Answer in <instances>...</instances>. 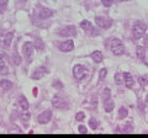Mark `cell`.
Returning a JSON list of instances; mask_svg holds the SVG:
<instances>
[{
    "label": "cell",
    "mask_w": 148,
    "mask_h": 138,
    "mask_svg": "<svg viewBox=\"0 0 148 138\" xmlns=\"http://www.w3.org/2000/svg\"><path fill=\"white\" fill-rule=\"evenodd\" d=\"M146 30H147V27L142 21H136L135 24H133V28H132L133 38L135 40H141L144 33H146Z\"/></svg>",
    "instance_id": "1"
},
{
    "label": "cell",
    "mask_w": 148,
    "mask_h": 138,
    "mask_svg": "<svg viewBox=\"0 0 148 138\" xmlns=\"http://www.w3.org/2000/svg\"><path fill=\"white\" fill-rule=\"evenodd\" d=\"M111 52L115 55H121L124 53V43L118 38H114L111 41Z\"/></svg>",
    "instance_id": "2"
},
{
    "label": "cell",
    "mask_w": 148,
    "mask_h": 138,
    "mask_svg": "<svg viewBox=\"0 0 148 138\" xmlns=\"http://www.w3.org/2000/svg\"><path fill=\"white\" fill-rule=\"evenodd\" d=\"M73 75H74V78H75V79L81 80V79H84V78L88 75V70H87V68H85V67L78 64V65H75V67L73 68Z\"/></svg>",
    "instance_id": "3"
},
{
    "label": "cell",
    "mask_w": 148,
    "mask_h": 138,
    "mask_svg": "<svg viewBox=\"0 0 148 138\" xmlns=\"http://www.w3.org/2000/svg\"><path fill=\"white\" fill-rule=\"evenodd\" d=\"M95 22H96V25L100 26L101 28H107L111 26V24H112V21H111L110 18L104 17V16H98L95 18Z\"/></svg>",
    "instance_id": "4"
},
{
    "label": "cell",
    "mask_w": 148,
    "mask_h": 138,
    "mask_svg": "<svg viewBox=\"0 0 148 138\" xmlns=\"http://www.w3.org/2000/svg\"><path fill=\"white\" fill-rule=\"evenodd\" d=\"M75 27L74 26H67V27L62 28L59 31V36H64V37H72V36H75Z\"/></svg>",
    "instance_id": "5"
},
{
    "label": "cell",
    "mask_w": 148,
    "mask_h": 138,
    "mask_svg": "<svg viewBox=\"0 0 148 138\" xmlns=\"http://www.w3.org/2000/svg\"><path fill=\"white\" fill-rule=\"evenodd\" d=\"M22 53H24L25 58L30 59V57L33 53V44L31 42H25L24 46H22Z\"/></svg>",
    "instance_id": "6"
},
{
    "label": "cell",
    "mask_w": 148,
    "mask_h": 138,
    "mask_svg": "<svg viewBox=\"0 0 148 138\" xmlns=\"http://www.w3.org/2000/svg\"><path fill=\"white\" fill-rule=\"evenodd\" d=\"M48 73V70L44 68V67H38L35 72L32 74V79H36V80H40L41 78H43L46 74Z\"/></svg>",
    "instance_id": "7"
},
{
    "label": "cell",
    "mask_w": 148,
    "mask_h": 138,
    "mask_svg": "<svg viewBox=\"0 0 148 138\" xmlns=\"http://www.w3.org/2000/svg\"><path fill=\"white\" fill-rule=\"evenodd\" d=\"M53 106L58 110H63V109H67V107H68V104L64 102V100H62V99H59L58 96H56L53 99Z\"/></svg>",
    "instance_id": "8"
},
{
    "label": "cell",
    "mask_w": 148,
    "mask_h": 138,
    "mask_svg": "<svg viewBox=\"0 0 148 138\" xmlns=\"http://www.w3.org/2000/svg\"><path fill=\"white\" fill-rule=\"evenodd\" d=\"M59 48H61L62 52H70V51H73V48H74V42L72 40H68V41H65V42H63L61 46H59Z\"/></svg>",
    "instance_id": "9"
},
{
    "label": "cell",
    "mask_w": 148,
    "mask_h": 138,
    "mask_svg": "<svg viewBox=\"0 0 148 138\" xmlns=\"http://www.w3.org/2000/svg\"><path fill=\"white\" fill-rule=\"evenodd\" d=\"M51 116H52L51 111H44L43 114H41L40 116H38V118H37V121H38L40 123L44 125V123H47V122H50V120H51Z\"/></svg>",
    "instance_id": "10"
},
{
    "label": "cell",
    "mask_w": 148,
    "mask_h": 138,
    "mask_svg": "<svg viewBox=\"0 0 148 138\" xmlns=\"http://www.w3.org/2000/svg\"><path fill=\"white\" fill-rule=\"evenodd\" d=\"M124 81L126 88H132L133 86V78L130 73H124Z\"/></svg>",
    "instance_id": "11"
},
{
    "label": "cell",
    "mask_w": 148,
    "mask_h": 138,
    "mask_svg": "<svg viewBox=\"0 0 148 138\" xmlns=\"http://www.w3.org/2000/svg\"><path fill=\"white\" fill-rule=\"evenodd\" d=\"M136 54L137 58L141 59V61H144L146 58V50H144V46H138L136 48Z\"/></svg>",
    "instance_id": "12"
},
{
    "label": "cell",
    "mask_w": 148,
    "mask_h": 138,
    "mask_svg": "<svg viewBox=\"0 0 148 138\" xmlns=\"http://www.w3.org/2000/svg\"><path fill=\"white\" fill-rule=\"evenodd\" d=\"M104 107H105V111H106V112H111V111L114 110V107H115V104H114L112 100L109 98V99L104 100Z\"/></svg>",
    "instance_id": "13"
},
{
    "label": "cell",
    "mask_w": 148,
    "mask_h": 138,
    "mask_svg": "<svg viewBox=\"0 0 148 138\" xmlns=\"http://www.w3.org/2000/svg\"><path fill=\"white\" fill-rule=\"evenodd\" d=\"M52 15H53V11H52L51 9H47V7H44V9L41 10L40 17H41V18H48V17H51Z\"/></svg>",
    "instance_id": "14"
},
{
    "label": "cell",
    "mask_w": 148,
    "mask_h": 138,
    "mask_svg": "<svg viewBox=\"0 0 148 138\" xmlns=\"http://www.w3.org/2000/svg\"><path fill=\"white\" fill-rule=\"evenodd\" d=\"M91 58L95 63H101L102 62V53L100 51H95L94 53L91 54Z\"/></svg>",
    "instance_id": "15"
},
{
    "label": "cell",
    "mask_w": 148,
    "mask_h": 138,
    "mask_svg": "<svg viewBox=\"0 0 148 138\" xmlns=\"http://www.w3.org/2000/svg\"><path fill=\"white\" fill-rule=\"evenodd\" d=\"M18 102H20V106H21V109L24 110V111H27V110H28V107H30L28 101L24 98V96H20V99H18Z\"/></svg>",
    "instance_id": "16"
},
{
    "label": "cell",
    "mask_w": 148,
    "mask_h": 138,
    "mask_svg": "<svg viewBox=\"0 0 148 138\" xmlns=\"http://www.w3.org/2000/svg\"><path fill=\"white\" fill-rule=\"evenodd\" d=\"M13 37H14V33L13 32H9L7 35L5 36V38H4V46L5 47H9L11 44V41H13Z\"/></svg>",
    "instance_id": "17"
},
{
    "label": "cell",
    "mask_w": 148,
    "mask_h": 138,
    "mask_svg": "<svg viewBox=\"0 0 148 138\" xmlns=\"http://www.w3.org/2000/svg\"><path fill=\"white\" fill-rule=\"evenodd\" d=\"M1 88L4 89L5 91H9L11 88H13V83L11 81H9V80H1Z\"/></svg>",
    "instance_id": "18"
},
{
    "label": "cell",
    "mask_w": 148,
    "mask_h": 138,
    "mask_svg": "<svg viewBox=\"0 0 148 138\" xmlns=\"http://www.w3.org/2000/svg\"><path fill=\"white\" fill-rule=\"evenodd\" d=\"M13 62H14L15 65H20V64H21V58H20V55L17 54L16 50H15L14 53H13Z\"/></svg>",
    "instance_id": "19"
},
{
    "label": "cell",
    "mask_w": 148,
    "mask_h": 138,
    "mask_svg": "<svg viewBox=\"0 0 148 138\" xmlns=\"http://www.w3.org/2000/svg\"><path fill=\"white\" fill-rule=\"evenodd\" d=\"M80 27L85 30V31H88V30H90L91 28V22L90 21H88V20H84V21H81L80 22Z\"/></svg>",
    "instance_id": "20"
},
{
    "label": "cell",
    "mask_w": 148,
    "mask_h": 138,
    "mask_svg": "<svg viewBox=\"0 0 148 138\" xmlns=\"http://www.w3.org/2000/svg\"><path fill=\"white\" fill-rule=\"evenodd\" d=\"M5 55L4 54H0V72H3L5 69Z\"/></svg>",
    "instance_id": "21"
},
{
    "label": "cell",
    "mask_w": 148,
    "mask_h": 138,
    "mask_svg": "<svg viewBox=\"0 0 148 138\" xmlns=\"http://www.w3.org/2000/svg\"><path fill=\"white\" fill-rule=\"evenodd\" d=\"M35 44H36L35 47H37V48H38L40 51H42L43 48H44V46H43V43H42V41H41L40 38H36V40H35Z\"/></svg>",
    "instance_id": "22"
},
{
    "label": "cell",
    "mask_w": 148,
    "mask_h": 138,
    "mask_svg": "<svg viewBox=\"0 0 148 138\" xmlns=\"http://www.w3.org/2000/svg\"><path fill=\"white\" fill-rule=\"evenodd\" d=\"M127 110L125 109V107H121L120 109V112H118V116H120V118H125V117H127Z\"/></svg>",
    "instance_id": "23"
},
{
    "label": "cell",
    "mask_w": 148,
    "mask_h": 138,
    "mask_svg": "<svg viewBox=\"0 0 148 138\" xmlns=\"http://www.w3.org/2000/svg\"><path fill=\"white\" fill-rule=\"evenodd\" d=\"M106 74H107V69L106 68H102L101 70H100V73H99V78L101 80H104L106 78Z\"/></svg>",
    "instance_id": "24"
},
{
    "label": "cell",
    "mask_w": 148,
    "mask_h": 138,
    "mask_svg": "<svg viewBox=\"0 0 148 138\" xmlns=\"http://www.w3.org/2000/svg\"><path fill=\"white\" fill-rule=\"evenodd\" d=\"M21 120H22V122H28V120H30V114L27 112V111H26V112H24L21 115Z\"/></svg>",
    "instance_id": "25"
},
{
    "label": "cell",
    "mask_w": 148,
    "mask_h": 138,
    "mask_svg": "<svg viewBox=\"0 0 148 138\" xmlns=\"http://www.w3.org/2000/svg\"><path fill=\"white\" fill-rule=\"evenodd\" d=\"M115 81H116L117 85H121L124 81H122V78H121V74H116L115 75Z\"/></svg>",
    "instance_id": "26"
},
{
    "label": "cell",
    "mask_w": 148,
    "mask_h": 138,
    "mask_svg": "<svg viewBox=\"0 0 148 138\" xmlns=\"http://www.w3.org/2000/svg\"><path fill=\"white\" fill-rule=\"evenodd\" d=\"M75 118L78 121H83L84 118H85V115H84V112H78L77 115H75Z\"/></svg>",
    "instance_id": "27"
},
{
    "label": "cell",
    "mask_w": 148,
    "mask_h": 138,
    "mask_svg": "<svg viewBox=\"0 0 148 138\" xmlns=\"http://www.w3.org/2000/svg\"><path fill=\"white\" fill-rule=\"evenodd\" d=\"M102 4H104V6H106V7H109L112 5V3H114V0H101Z\"/></svg>",
    "instance_id": "28"
},
{
    "label": "cell",
    "mask_w": 148,
    "mask_h": 138,
    "mask_svg": "<svg viewBox=\"0 0 148 138\" xmlns=\"http://www.w3.org/2000/svg\"><path fill=\"white\" fill-rule=\"evenodd\" d=\"M90 126H91L92 129H96V128H98V122H96L94 118H91V120H90Z\"/></svg>",
    "instance_id": "29"
},
{
    "label": "cell",
    "mask_w": 148,
    "mask_h": 138,
    "mask_svg": "<svg viewBox=\"0 0 148 138\" xmlns=\"http://www.w3.org/2000/svg\"><path fill=\"white\" fill-rule=\"evenodd\" d=\"M78 131H79L80 133H87V132H88V129H87V127H85V126L80 125V126H79V128H78Z\"/></svg>",
    "instance_id": "30"
},
{
    "label": "cell",
    "mask_w": 148,
    "mask_h": 138,
    "mask_svg": "<svg viewBox=\"0 0 148 138\" xmlns=\"http://www.w3.org/2000/svg\"><path fill=\"white\" fill-rule=\"evenodd\" d=\"M102 96H104V98H102L104 100L109 99V98H110V89H107V88H106V89H105V94H104Z\"/></svg>",
    "instance_id": "31"
},
{
    "label": "cell",
    "mask_w": 148,
    "mask_h": 138,
    "mask_svg": "<svg viewBox=\"0 0 148 138\" xmlns=\"http://www.w3.org/2000/svg\"><path fill=\"white\" fill-rule=\"evenodd\" d=\"M7 3H9V0H0V6L1 7H5L7 5Z\"/></svg>",
    "instance_id": "32"
},
{
    "label": "cell",
    "mask_w": 148,
    "mask_h": 138,
    "mask_svg": "<svg viewBox=\"0 0 148 138\" xmlns=\"http://www.w3.org/2000/svg\"><path fill=\"white\" fill-rule=\"evenodd\" d=\"M143 46H144V48L148 47V36L144 37V43H143Z\"/></svg>",
    "instance_id": "33"
},
{
    "label": "cell",
    "mask_w": 148,
    "mask_h": 138,
    "mask_svg": "<svg viewBox=\"0 0 148 138\" xmlns=\"http://www.w3.org/2000/svg\"><path fill=\"white\" fill-rule=\"evenodd\" d=\"M139 83L142 84V85H144V84H146V79H143V78H139Z\"/></svg>",
    "instance_id": "34"
},
{
    "label": "cell",
    "mask_w": 148,
    "mask_h": 138,
    "mask_svg": "<svg viewBox=\"0 0 148 138\" xmlns=\"http://www.w3.org/2000/svg\"><path fill=\"white\" fill-rule=\"evenodd\" d=\"M53 85H57L58 88H62V84L61 83H53Z\"/></svg>",
    "instance_id": "35"
},
{
    "label": "cell",
    "mask_w": 148,
    "mask_h": 138,
    "mask_svg": "<svg viewBox=\"0 0 148 138\" xmlns=\"http://www.w3.org/2000/svg\"><path fill=\"white\" fill-rule=\"evenodd\" d=\"M146 101L148 102V95H147V98H146Z\"/></svg>",
    "instance_id": "36"
},
{
    "label": "cell",
    "mask_w": 148,
    "mask_h": 138,
    "mask_svg": "<svg viewBox=\"0 0 148 138\" xmlns=\"http://www.w3.org/2000/svg\"><path fill=\"white\" fill-rule=\"evenodd\" d=\"M21 1H24V0H21ZM25 1H26V0H25Z\"/></svg>",
    "instance_id": "37"
}]
</instances>
